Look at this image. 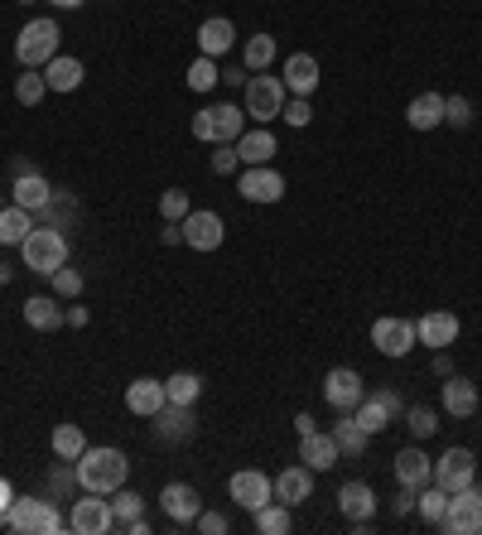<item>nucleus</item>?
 <instances>
[{"instance_id": "obj_1", "label": "nucleus", "mask_w": 482, "mask_h": 535, "mask_svg": "<svg viewBox=\"0 0 482 535\" xmlns=\"http://www.w3.org/2000/svg\"><path fill=\"white\" fill-rule=\"evenodd\" d=\"M73 473H78V487L82 492H102V497H111L116 487H126V478H131V458L121 454V449H87V454L73 463Z\"/></svg>"}, {"instance_id": "obj_2", "label": "nucleus", "mask_w": 482, "mask_h": 535, "mask_svg": "<svg viewBox=\"0 0 482 535\" xmlns=\"http://www.w3.org/2000/svg\"><path fill=\"white\" fill-rule=\"evenodd\" d=\"M20 261H25V270H34V275H54L58 266H68V232H58V227H34L25 241H20Z\"/></svg>"}, {"instance_id": "obj_3", "label": "nucleus", "mask_w": 482, "mask_h": 535, "mask_svg": "<svg viewBox=\"0 0 482 535\" xmlns=\"http://www.w3.org/2000/svg\"><path fill=\"white\" fill-rule=\"evenodd\" d=\"M285 102H290V87H285V78H266V73H251L246 78V87H241V107H246V116L251 121H275L280 111H285Z\"/></svg>"}, {"instance_id": "obj_4", "label": "nucleus", "mask_w": 482, "mask_h": 535, "mask_svg": "<svg viewBox=\"0 0 482 535\" xmlns=\"http://www.w3.org/2000/svg\"><path fill=\"white\" fill-rule=\"evenodd\" d=\"M58 44H63L58 20H29V25L20 29V39H15V58H20L25 68H49L58 58Z\"/></svg>"}, {"instance_id": "obj_5", "label": "nucleus", "mask_w": 482, "mask_h": 535, "mask_svg": "<svg viewBox=\"0 0 482 535\" xmlns=\"http://www.w3.org/2000/svg\"><path fill=\"white\" fill-rule=\"evenodd\" d=\"M68 526L63 516H58L54 502H44V497H15L10 502V531L15 535H58Z\"/></svg>"}, {"instance_id": "obj_6", "label": "nucleus", "mask_w": 482, "mask_h": 535, "mask_svg": "<svg viewBox=\"0 0 482 535\" xmlns=\"http://www.w3.org/2000/svg\"><path fill=\"white\" fill-rule=\"evenodd\" d=\"M405 415V401L391 391V386H376V391H367L362 401H357V410H352V420L367 429V434H381L386 425H396Z\"/></svg>"}, {"instance_id": "obj_7", "label": "nucleus", "mask_w": 482, "mask_h": 535, "mask_svg": "<svg viewBox=\"0 0 482 535\" xmlns=\"http://www.w3.org/2000/svg\"><path fill=\"white\" fill-rule=\"evenodd\" d=\"M150 420H155V439H160V444H169V449H184V444H193V439H198V415H193V405L164 401Z\"/></svg>"}, {"instance_id": "obj_8", "label": "nucleus", "mask_w": 482, "mask_h": 535, "mask_svg": "<svg viewBox=\"0 0 482 535\" xmlns=\"http://www.w3.org/2000/svg\"><path fill=\"white\" fill-rule=\"evenodd\" d=\"M439 531L449 535H478L482 531V487H463V492H449V511L439 521Z\"/></svg>"}, {"instance_id": "obj_9", "label": "nucleus", "mask_w": 482, "mask_h": 535, "mask_svg": "<svg viewBox=\"0 0 482 535\" xmlns=\"http://www.w3.org/2000/svg\"><path fill=\"white\" fill-rule=\"evenodd\" d=\"M68 531H78V535H107V531H116L111 502H102V492H82L78 502H73Z\"/></svg>"}, {"instance_id": "obj_10", "label": "nucleus", "mask_w": 482, "mask_h": 535, "mask_svg": "<svg viewBox=\"0 0 482 535\" xmlns=\"http://www.w3.org/2000/svg\"><path fill=\"white\" fill-rule=\"evenodd\" d=\"M372 348L381 357H405L410 348H420V338H415V319H396V314H386V319L372 323Z\"/></svg>"}, {"instance_id": "obj_11", "label": "nucleus", "mask_w": 482, "mask_h": 535, "mask_svg": "<svg viewBox=\"0 0 482 535\" xmlns=\"http://www.w3.org/2000/svg\"><path fill=\"white\" fill-rule=\"evenodd\" d=\"M362 396H367V386H362V372H352V367H333V372L323 376V401L333 405L338 415H352Z\"/></svg>"}, {"instance_id": "obj_12", "label": "nucleus", "mask_w": 482, "mask_h": 535, "mask_svg": "<svg viewBox=\"0 0 482 535\" xmlns=\"http://www.w3.org/2000/svg\"><path fill=\"white\" fill-rule=\"evenodd\" d=\"M237 193L246 203H280V198H285V174L270 169V164H246Z\"/></svg>"}, {"instance_id": "obj_13", "label": "nucleus", "mask_w": 482, "mask_h": 535, "mask_svg": "<svg viewBox=\"0 0 482 535\" xmlns=\"http://www.w3.org/2000/svg\"><path fill=\"white\" fill-rule=\"evenodd\" d=\"M473 473H478V458L473 449H444V458L434 463V478L444 492H463V487H473Z\"/></svg>"}, {"instance_id": "obj_14", "label": "nucleus", "mask_w": 482, "mask_h": 535, "mask_svg": "<svg viewBox=\"0 0 482 535\" xmlns=\"http://www.w3.org/2000/svg\"><path fill=\"white\" fill-rule=\"evenodd\" d=\"M227 492H232V502H237L241 511H251V516L266 507V502H275V482H270L266 473H256V468H246V473H232Z\"/></svg>"}, {"instance_id": "obj_15", "label": "nucleus", "mask_w": 482, "mask_h": 535, "mask_svg": "<svg viewBox=\"0 0 482 535\" xmlns=\"http://www.w3.org/2000/svg\"><path fill=\"white\" fill-rule=\"evenodd\" d=\"M458 314H449V309H429V314H420L415 319V338H420V348L429 352H439V348H454V338H458Z\"/></svg>"}, {"instance_id": "obj_16", "label": "nucleus", "mask_w": 482, "mask_h": 535, "mask_svg": "<svg viewBox=\"0 0 482 535\" xmlns=\"http://www.w3.org/2000/svg\"><path fill=\"white\" fill-rule=\"evenodd\" d=\"M179 227H184V246H193V251H217V246H222V237H227L222 217L208 213V208H203V213L193 208V213H188Z\"/></svg>"}, {"instance_id": "obj_17", "label": "nucleus", "mask_w": 482, "mask_h": 535, "mask_svg": "<svg viewBox=\"0 0 482 535\" xmlns=\"http://www.w3.org/2000/svg\"><path fill=\"white\" fill-rule=\"evenodd\" d=\"M160 502H164V516H169V521H179V526L198 521V511H203V497H198V487H188V482H164Z\"/></svg>"}, {"instance_id": "obj_18", "label": "nucleus", "mask_w": 482, "mask_h": 535, "mask_svg": "<svg viewBox=\"0 0 482 535\" xmlns=\"http://www.w3.org/2000/svg\"><path fill=\"white\" fill-rule=\"evenodd\" d=\"M280 78L290 87V97H314L319 92V58L314 54H290L285 58V68H280Z\"/></svg>"}, {"instance_id": "obj_19", "label": "nucleus", "mask_w": 482, "mask_h": 535, "mask_svg": "<svg viewBox=\"0 0 482 535\" xmlns=\"http://www.w3.org/2000/svg\"><path fill=\"white\" fill-rule=\"evenodd\" d=\"M439 401H444V415L468 420V415L478 410V386H473V376H444V386H439Z\"/></svg>"}, {"instance_id": "obj_20", "label": "nucleus", "mask_w": 482, "mask_h": 535, "mask_svg": "<svg viewBox=\"0 0 482 535\" xmlns=\"http://www.w3.org/2000/svg\"><path fill=\"white\" fill-rule=\"evenodd\" d=\"M10 203H20L25 213L39 217L49 203H54V184H49L39 169H34V174H20V179H15V188H10Z\"/></svg>"}, {"instance_id": "obj_21", "label": "nucleus", "mask_w": 482, "mask_h": 535, "mask_svg": "<svg viewBox=\"0 0 482 535\" xmlns=\"http://www.w3.org/2000/svg\"><path fill=\"white\" fill-rule=\"evenodd\" d=\"M270 482H275V502L299 507V502H309V492H314V468L295 463V468H280V478H270Z\"/></svg>"}, {"instance_id": "obj_22", "label": "nucleus", "mask_w": 482, "mask_h": 535, "mask_svg": "<svg viewBox=\"0 0 482 535\" xmlns=\"http://www.w3.org/2000/svg\"><path fill=\"white\" fill-rule=\"evenodd\" d=\"M160 405H164V381L160 376H135L131 386H126V410H131V415L150 420Z\"/></svg>"}, {"instance_id": "obj_23", "label": "nucleus", "mask_w": 482, "mask_h": 535, "mask_svg": "<svg viewBox=\"0 0 482 535\" xmlns=\"http://www.w3.org/2000/svg\"><path fill=\"white\" fill-rule=\"evenodd\" d=\"M232 44H237V25L227 15H213V20L198 25V54L203 58H222Z\"/></svg>"}, {"instance_id": "obj_24", "label": "nucleus", "mask_w": 482, "mask_h": 535, "mask_svg": "<svg viewBox=\"0 0 482 535\" xmlns=\"http://www.w3.org/2000/svg\"><path fill=\"white\" fill-rule=\"evenodd\" d=\"M338 458L343 454H338V439H333V434H319V429H314V434H304V439H299V463H304V468H314V473H328Z\"/></svg>"}, {"instance_id": "obj_25", "label": "nucleus", "mask_w": 482, "mask_h": 535, "mask_svg": "<svg viewBox=\"0 0 482 535\" xmlns=\"http://www.w3.org/2000/svg\"><path fill=\"white\" fill-rule=\"evenodd\" d=\"M338 507H343L348 521H372L376 516V492L367 487V482H343V487H338Z\"/></svg>"}, {"instance_id": "obj_26", "label": "nucleus", "mask_w": 482, "mask_h": 535, "mask_svg": "<svg viewBox=\"0 0 482 535\" xmlns=\"http://www.w3.org/2000/svg\"><path fill=\"white\" fill-rule=\"evenodd\" d=\"M405 121H410V131H434V126H444V97H439V92H420V97L405 107Z\"/></svg>"}, {"instance_id": "obj_27", "label": "nucleus", "mask_w": 482, "mask_h": 535, "mask_svg": "<svg viewBox=\"0 0 482 535\" xmlns=\"http://www.w3.org/2000/svg\"><path fill=\"white\" fill-rule=\"evenodd\" d=\"M429 478H434V458H425L420 449H401V454H396V482L425 487Z\"/></svg>"}, {"instance_id": "obj_28", "label": "nucleus", "mask_w": 482, "mask_h": 535, "mask_svg": "<svg viewBox=\"0 0 482 535\" xmlns=\"http://www.w3.org/2000/svg\"><path fill=\"white\" fill-rule=\"evenodd\" d=\"M328 434L338 439V454H343V458H362V454H367V444H372V434H367V429L357 425L352 415H343V420H338V425L328 429Z\"/></svg>"}, {"instance_id": "obj_29", "label": "nucleus", "mask_w": 482, "mask_h": 535, "mask_svg": "<svg viewBox=\"0 0 482 535\" xmlns=\"http://www.w3.org/2000/svg\"><path fill=\"white\" fill-rule=\"evenodd\" d=\"M44 82H49V92H78L82 87V63L68 54H58L49 68H44Z\"/></svg>"}, {"instance_id": "obj_30", "label": "nucleus", "mask_w": 482, "mask_h": 535, "mask_svg": "<svg viewBox=\"0 0 482 535\" xmlns=\"http://www.w3.org/2000/svg\"><path fill=\"white\" fill-rule=\"evenodd\" d=\"M29 232H34V213H25L20 203L0 208V246H20Z\"/></svg>"}, {"instance_id": "obj_31", "label": "nucleus", "mask_w": 482, "mask_h": 535, "mask_svg": "<svg viewBox=\"0 0 482 535\" xmlns=\"http://www.w3.org/2000/svg\"><path fill=\"white\" fill-rule=\"evenodd\" d=\"M25 323L29 328H39V333H54V328H63V309H58L54 299H44V295H34L25 299Z\"/></svg>"}, {"instance_id": "obj_32", "label": "nucleus", "mask_w": 482, "mask_h": 535, "mask_svg": "<svg viewBox=\"0 0 482 535\" xmlns=\"http://www.w3.org/2000/svg\"><path fill=\"white\" fill-rule=\"evenodd\" d=\"M198 396H203V376H193V372L164 376V401H174V405H198Z\"/></svg>"}, {"instance_id": "obj_33", "label": "nucleus", "mask_w": 482, "mask_h": 535, "mask_svg": "<svg viewBox=\"0 0 482 535\" xmlns=\"http://www.w3.org/2000/svg\"><path fill=\"white\" fill-rule=\"evenodd\" d=\"M237 155H241V164H270V155H275V135L270 131H241Z\"/></svg>"}, {"instance_id": "obj_34", "label": "nucleus", "mask_w": 482, "mask_h": 535, "mask_svg": "<svg viewBox=\"0 0 482 535\" xmlns=\"http://www.w3.org/2000/svg\"><path fill=\"white\" fill-rule=\"evenodd\" d=\"M444 511H449V492H444L439 482H425V487H420V497H415V516H425L429 526H439V521H444Z\"/></svg>"}, {"instance_id": "obj_35", "label": "nucleus", "mask_w": 482, "mask_h": 535, "mask_svg": "<svg viewBox=\"0 0 482 535\" xmlns=\"http://www.w3.org/2000/svg\"><path fill=\"white\" fill-rule=\"evenodd\" d=\"M111 516H116V531H126L135 516H145V497L131 492V487H116L111 492Z\"/></svg>"}, {"instance_id": "obj_36", "label": "nucleus", "mask_w": 482, "mask_h": 535, "mask_svg": "<svg viewBox=\"0 0 482 535\" xmlns=\"http://www.w3.org/2000/svg\"><path fill=\"white\" fill-rule=\"evenodd\" d=\"M270 58H275V34H251V39L241 44V63H246L251 73H266Z\"/></svg>"}, {"instance_id": "obj_37", "label": "nucleus", "mask_w": 482, "mask_h": 535, "mask_svg": "<svg viewBox=\"0 0 482 535\" xmlns=\"http://www.w3.org/2000/svg\"><path fill=\"white\" fill-rule=\"evenodd\" d=\"M82 454H87V434H82L78 425H58L54 429V458H63V463H78Z\"/></svg>"}, {"instance_id": "obj_38", "label": "nucleus", "mask_w": 482, "mask_h": 535, "mask_svg": "<svg viewBox=\"0 0 482 535\" xmlns=\"http://www.w3.org/2000/svg\"><path fill=\"white\" fill-rule=\"evenodd\" d=\"M208 111H213V145L217 140H232V145H237L241 140V107L222 102V107H208Z\"/></svg>"}, {"instance_id": "obj_39", "label": "nucleus", "mask_w": 482, "mask_h": 535, "mask_svg": "<svg viewBox=\"0 0 482 535\" xmlns=\"http://www.w3.org/2000/svg\"><path fill=\"white\" fill-rule=\"evenodd\" d=\"M44 92H49V82H44V73H34V68H25V73L15 78V102H20V107H39Z\"/></svg>"}, {"instance_id": "obj_40", "label": "nucleus", "mask_w": 482, "mask_h": 535, "mask_svg": "<svg viewBox=\"0 0 482 535\" xmlns=\"http://www.w3.org/2000/svg\"><path fill=\"white\" fill-rule=\"evenodd\" d=\"M256 531L261 535H285L290 531V507H285V502H266V507L256 511Z\"/></svg>"}, {"instance_id": "obj_41", "label": "nucleus", "mask_w": 482, "mask_h": 535, "mask_svg": "<svg viewBox=\"0 0 482 535\" xmlns=\"http://www.w3.org/2000/svg\"><path fill=\"white\" fill-rule=\"evenodd\" d=\"M73 213H78V208H73V193H63V188H54V203H49V208H44V222H49V227H58V232H68V222H73Z\"/></svg>"}, {"instance_id": "obj_42", "label": "nucleus", "mask_w": 482, "mask_h": 535, "mask_svg": "<svg viewBox=\"0 0 482 535\" xmlns=\"http://www.w3.org/2000/svg\"><path fill=\"white\" fill-rule=\"evenodd\" d=\"M188 213H193V203H188L184 188H164L160 193V217L164 222H184Z\"/></svg>"}, {"instance_id": "obj_43", "label": "nucleus", "mask_w": 482, "mask_h": 535, "mask_svg": "<svg viewBox=\"0 0 482 535\" xmlns=\"http://www.w3.org/2000/svg\"><path fill=\"white\" fill-rule=\"evenodd\" d=\"M217 82H222V73H217V58L198 54V63L188 68V87H193V92H208V87H217Z\"/></svg>"}, {"instance_id": "obj_44", "label": "nucleus", "mask_w": 482, "mask_h": 535, "mask_svg": "<svg viewBox=\"0 0 482 535\" xmlns=\"http://www.w3.org/2000/svg\"><path fill=\"white\" fill-rule=\"evenodd\" d=\"M49 285H54V295H58V299H78V295H82V270L58 266L54 275H49Z\"/></svg>"}, {"instance_id": "obj_45", "label": "nucleus", "mask_w": 482, "mask_h": 535, "mask_svg": "<svg viewBox=\"0 0 482 535\" xmlns=\"http://www.w3.org/2000/svg\"><path fill=\"white\" fill-rule=\"evenodd\" d=\"M444 126L468 131V126H473V102H468V97H444Z\"/></svg>"}, {"instance_id": "obj_46", "label": "nucleus", "mask_w": 482, "mask_h": 535, "mask_svg": "<svg viewBox=\"0 0 482 535\" xmlns=\"http://www.w3.org/2000/svg\"><path fill=\"white\" fill-rule=\"evenodd\" d=\"M405 425H410L415 439H429V434L439 429V415H434L429 405H410V410H405Z\"/></svg>"}, {"instance_id": "obj_47", "label": "nucleus", "mask_w": 482, "mask_h": 535, "mask_svg": "<svg viewBox=\"0 0 482 535\" xmlns=\"http://www.w3.org/2000/svg\"><path fill=\"white\" fill-rule=\"evenodd\" d=\"M280 121H285V126H295V131H304V126L314 121V107H309V97H290V102H285V111H280Z\"/></svg>"}, {"instance_id": "obj_48", "label": "nucleus", "mask_w": 482, "mask_h": 535, "mask_svg": "<svg viewBox=\"0 0 482 535\" xmlns=\"http://www.w3.org/2000/svg\"><path fill=\"white\" fill-rule=\"evenodd\" d=\"M237 164H241L237 145H232V140H217L213 145V174H237Z\"/></svg>"}, {"instance_id": "obj_49", "label": "nucleus", "mask_w": 482, "mask_h": 535, "mask_svg": "<svg viewBox=\"0 0 482 535\" xmlns=\"http://www.w3.org/2000/svg\"><path fill=\"white\" fill-rule=\"evenodd\" d=\"M203 535H227V516L222 511H198V521H193Z\"/></svg>"}, {"instance_id": "obj_50", "label": "nucleus", "mask_w": 482, "mask_h": 535, "mask_svg": "<svg viewBox=\"0 0 482 535\" xmlns=\"http://www.w3.org/2000/svg\"><path fill=\"white\" fill-rule=\"evenodd\" d=\"M193 140L213 145V111H198V116H193Z\"/></svg>"}, {"instance_id": "obj_51", "label": "nucleus", "mask_w": 482, "mask_h": 535, "mask_svg": "<svg viewBox=\"0 0 482 535\" xmlns=\"http://www.w3.org/2000/svg\"><path fill=\"white\" fill-rule=\"evenodd\" d=\"M415 497H420V487H405L401 482V492H396V516H415Z\"/></svg>"}, {"instance_id": "obj_52", "label": "nucleus", "mask_w": 482, "mask_h": 535, "mask_svg": "<svg viewBox=\"0 0 482 535\" xmlns=\"http://www.w3.org/2000/svg\"><path fill=\"white\" fill-rule=\"evenodd\" d=\"M63 319H68V328H87V304H73V309H63Z\"/></svg>"}, {"instance_id": "obj_53", "label": "nucleus", "mask_w": 482, "mask_h": 535, "mask_svg": "<svg viewBox=\"0 0 482 535\" xmlns=\"http://www.w3.org/2000/svg\"><path fill=\"white\" fill-rule=\"evenodd\" d=\"M160 241H164V246H184V227H179V222H164Z\"/></svg>"}, {"instance_id": "obj_54", "label": "nucleus", "mask_w": 482, "mask_h": 535, "mask_svg": "<svg viewBox=\"0 0 482 535\" xmlns=\"http://www.w3.org/2000/svg\"><path fill=\"white\" fill-rule=\"evenodd\" d=\"M434 376H454V357H449L444 348L434 352Z\"/></svg>"}, {"instance_id": "obj_55", "label": "nucleus", "mask_w": 482, "mask_h": 535, "mask_svg": "<svg viewBox=\"0 0 482 535\" xmlns=\"http://www.w3.org/2000/svg\"><path fill=\"white\" fill-rule=\"evenodd\" d=\"M295 429H299V439H304V434H314L319 425H314V415H304V410H299V415H295Z\"/></svg>"}, {"instance_id": "obj_56", "label": "nucleus", "mask_w": 482, "mask_h": 535, "mask_svg": "<svg viewBox=\"0 0 482 535\" xmlns=\"http://www.w3.org/2000/svg\"><path fill=\"white\" fill-rule=\"evenodd\" d=\"M10 502H15V497H10V482L0 478V511H10Z\"/></svg>"}, {"instance_id": "obj_57", "label": "nucleus", "mask_w": 482, "mask_h": 535, "mask_svg": "<svg viewBox=\"0 0 482 535\" xmlns=\"http://www.w3.org/2000/svg\"><path fill=\"white\" fill-rule=\"evenodd\" d=\"M58 10H78V5H87V0H54Z\"/></svg>"}, {"instance_id": "obj_58", "label": "nucleus", "mask_w": 482, "mask_h": 535, "mask_svg": "<svg viewBox=\"0 0 482 535\" xmlns=\"http://www.w3.org/2000/svg\"><path fill=\"white\" fill-rule=\"evenodd\" d=\"M0 285H10V261H0Z\"/></svg>"}, {"instance_id": "obj_59", "label": "nucleus", "mask_w": 482, "mask_h": 535, "mask_svg": "<svg viewBox=\"0 0 482 535\" xmlns=\"http://www.w3.org/2000/svg\"><path fill=\"white\" fill-rule=\"evenodd\" d=\"M0 208H5V198H0Z\"/></svg>"}, {"instance_id": "obj_60", "label": "nucleus", "mask_w": 482, "mask_h": 535, "mask_svg": "<svg viewBox=\"0 0 482 535\" xmlns=\"http://www.w3.org/2000/svg\"><path fill=\"white\" fill-rule=\"evenodd\" d=\"M20 5H29V0H20Z\"/></svg>"}]
</instances>
